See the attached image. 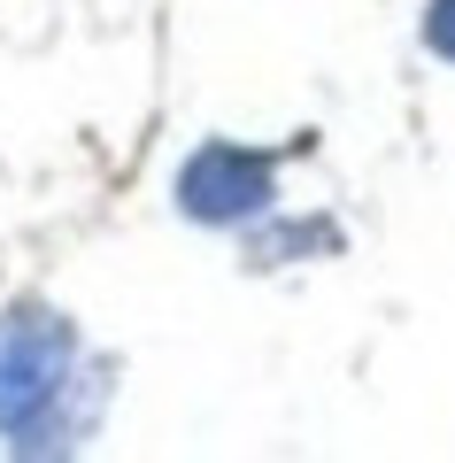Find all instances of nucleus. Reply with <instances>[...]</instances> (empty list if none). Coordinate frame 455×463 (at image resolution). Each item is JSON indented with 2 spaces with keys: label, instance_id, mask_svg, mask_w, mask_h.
<instances>
[{
  "label": "nucleus",
  "instance_id": "nucleus-1",
  "mask_svg": "<svg viewBox=\"0 0 455 463\" xmlns=\"http://www.w3.org/2000/svg\"><path fill=\"white\" fill-rule=\"evenodd\" d=\"M70 325L54 309H8L0 317V432H32L39 417L54 410L70 379Z\"/></svg>",
  "mask_w": 455,
  "mask_h": 463
},
{
  "label": "nucleus",
  "instance_id": "nucleus-2",
  "mask_svg": "<svg viewBox=\"0 0 455 463\" xmlns=\"http://www.w3.org/2000/svg\"><path fill=\"white\" fill-rule=\"evenodd\" d=\"M262 201H270V155H255V147H224L216 139V147H201L178 170V209L201 216V224H240Z\"/></svg>",
  "mask_w": 455,
  "mask_h": 463
},
{
  "label": "nucleus",
  "instance_id": "nucleus-3",
  "mask_svg": "<svg viewBox=\"0 0 455 463\" xmlns=\"http://www.w3.org/2000/svg\"><path fill=\"white\" fill-rule=\"evenodd\" d=\"M424 47L455 62V0H432V8H424Z\"/></svg>",
  "mask_w": 455,
  "mask_h": 463
}]
</instances>
